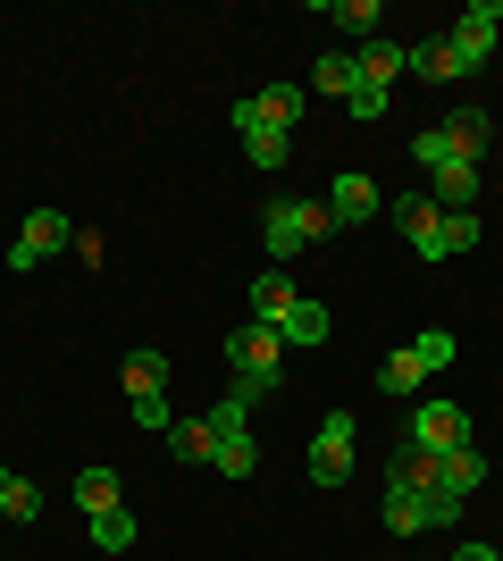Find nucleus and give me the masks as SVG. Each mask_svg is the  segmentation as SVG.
<instances>
[{"instance_id":"2eb2a0df","label":"nucleus","mask_w":503,"mask_h":561,"mask_svg":"<svg viewBox=\"0 0 503 561\" xmlns=\"http://www.w3.org/2000/svg\"><path fill=\"white\" fill-rule=\"evenodd\" d=\"M436 135L454 142L461 160H479L487 142H495V117H487V110H454V117H445V126H436Z\"/></svg>"},{"instance_id":"f257e3e1","label":"nucleus","mask_w":503,"mask_h":561,"mask_svg":"<svg viewBox=\"0 0 503 561\" xmlns=\"http://www.w3.org/2000/svg\"><path fill=\"white\" fill-rule=\"evenodd\" d=\"M411 160L428 168V202H436V210H470V202H479V160H461V151L436 135V126L411 142Z\"/></svg>"},{"instance_id":"393cba45","label":"nucleus","mask_w":503,"mask_h":561,"mask_svg":"<svg viewBox=\"0 0 503 561\" xmlns=\"http://www.w3.org/2000/svg\"><path fill=\"white\" fill-rule=\"evenodd\" d=\"M0 512L9 519H43V486H25L9 461H0Z\"/></svg>"},{"instance_id":"9b49d317","label":"nucleus","mask_w":503,"mask_h":561,"mask_svg":"<svg viewBox=\"0 0 503 561\" xmlns=\"http://www.w3.org/2000/svg\"><path fill=\"white\" fill-rule=\"evenodd\" d=\"M378 210H386V202H378V185H369L361 168H344V176L328 185V218H335V227H369Z\"/></svg>"},{"instance_id":"6e6552de","label":"nucleus","mask_w":503,"mask_h":561,"mask_svg":"<svg viewBox=\"0 0 503 561\" xmlns=\"http://www.w3.org/2000/svg\"><path fill=\"white\" fill-rule=\"evenodd\" d=\"M411 445L461 453V445H470V411H461V402H420V411H411Z\"/></svg>"},{"instance_id":"2f4dec72","label":"nucleus","mask_w":503,"mask_h":561,"mask_svg":"<svg viewBox=\"0 0 503 561\" xmlns=\"http://www.w3.org/2000/svg\"><path fill=\"white\" fill-rule=\"evenodd\" d=\"M454 561H503L495 545H454Z\"/></svg>"},{"instance_id":"4468645a","label":"nucleus","mask_w":503,"mask_h":561,"mask_svg":"<svg viewBox=\"0 0 503 561\" xmlns=\"http://www.w3.org/2000/svg\"><path fill=\"white\" fill-rule=\"evenodd\" d=\"M328 328H335V319H328V310L311 302V294H294V310H286V319H277V335H286V352H311V344H328Z\"/></svg>"},{"instance_id":"bb28decb","label":"nucleus","mask_w":503,"mask_h":561,"mask_svg":"<svg viewBox=\"0 0 503 561\" xmlns=\"http://www.w3.org/2000/svg\"><path fill=\"white\" fill-rule=\"evenodd\" d=\"M135 537H144V528H135V512H126V503H118V512H93V545H101V553H126Z\"/></svg>"},{"instance_id":"7c9ffc66","label":"nucleus","mask_w":503,"mask_h":561,"mask_svg":"<svg viewBox=\"0 0 503 561\" xmlns=\"http://www.w3.org/2000/svg\"><path fill=\"white\" fill-rule=\"evenodd\" d=\"M135 420L144 427H176V411H168V394H135Z\"/></svg>"},{"instance_id":"f8f14e48","label":"nucleus","mask_w":503,"mask_h":561,"mask_svg":"<svg viewBox=\"0 0 503 561\" xmlns=\"http://www.w3.org/2000/svg\"><path fill=\"white\" fill-rule=\"evenodd\" d=\"M487 478H495V469H487L479 445H461V453H445V461H436V494H454V503H470Z\"/></svg>"},{"instance_id":"cd10ccee","label":"nucleus","mask_w":503,"mask_h":561,"mask_svg":"<svg viewBox=\"0 0 503 561\" xmlns=\"http://www.w3.org/2000/svg\"><path fill=\"white\" fill-rule=\"evenodd\" d=\"M311 84H319V93H344V101H353V84H361V76H353V50H328Z\"/></svg>"},{"instance_id":"423d86ee","label":"nucleus","mask_w":503,"mask_h":561,"mask_svg":"<svg viewBox=\"0 0 503 561\" xmlns=\"http://www.w3.org/2000/svg\"><path fill=\"white\" fill-rule=\"evenodd\" d=\"M386 218L403 227V243H411L420 260H454V252H445V210H436L428 193H403V202H386Z\"/></svg>"},{"instance_id":"4be33fe9","label":"nucleus","mask_w":503,"mask_h":561,"mask_svg":"<svg viewBox=\"0 0 503 561\" xmlns=\"http://www.w3.org/2000/svg\"><path fill=\"white\" fill-rule=\"evenodd\" d=\"M210 445H218L210 411H202V420H176V427H168V453H176V461H210Z\"/></svg>"},{"instance_id":"7ed1b4c3","label":"nucleus","mask_w":503,"mask_h":561,"mask_svg":"<svg viewBox=\"0 0 503 561\" xmlns=\"http://www.w3.org/2000/svg\"><path fill=\"white\" fill-rule=\"evenodd\" d=\"M261 234H268V260L286 268V260L302 252V243H328V234H335V218H328V202H268Z\"/></svg>"},{"instance_id":"1a4fd4ad","label":"nucleus","mask_w":503,"mask_h":561,"mask_svg":"<svg viewBox=\"0 0 503 561\" xmlns=\"http://www.w3.org/2000/svg\"><path fill=\"white\" fill-rule=\"evenodd\" d=\"M353 76H361L353 101H386V84L403 76V43H386V34H378V43H361L353 50Z\"/></svg>"},{"instance_id":"0eeeda50","label":"nucleus","mask_w":503,"mask_h":561,"mask_svg":"<svg viewBox=\"0 0 503 561\" xmlns=\"http://www.w3.org/2000/svg\"><path fill=\"white\" fill-rule=\"evenodd\" d=\"M311 478H319V486H344V478H353V411H328V420H319Z\"/></svg>"},{"instance_id":"c85d7f7f","label":"nucleus","mask_w":503,"mask_h":561,"mask_svg":"<svg viewBox=\"0 0 503 561\" xmlns=\"http://www.w3.org/2000/svg\"><path fill=\"white\" fill-rule=\"evenodd\" d=\"M411 352H420L428 369H445V360H454V328H420V335H411Z\"/></svg>"},{"instance_id":"412c9836","label":"nucleus","mask_w":503,"mask_h":561,"mask_svg":"<svg viewBox=\"0 0 503 561\" xmlns=\"http://www.w3.org/2000/svg\"><path fill=\"white\" fill-rule=\"evenodd\" d=\"M210 469H218V478H252V469H261L252 427H243V436H218V445H210Z\"/></svg>"},{"instance_id":"20e7f679","label":"nucleus","mask_w":503,"mask_h":561,"mask_svg":"<svg viewBox=\"0 0 503 561\" xmlns=\"http://www.w3.org/2000/svg\"><path fill=\"white\" fill-rule=\"evenodd\" d=\"M495 25H503V0H470V9H461V25L445 34L454 59H461V76H479L487 59H495Z\"/></svg>"},{"instance_id":"5701e85b","label":"nucleus","mask_w":503,"mask_h":561,"mask_svg":"<svg viewBox=\"0 0 503 561\" xmlns=\"http://www.w3.org/2000/svg\"><path fill=\"white\" fill-rule=\"evenodd\" d=\"M76 503H84V519L118 512V469H76Z\"/></svg>"},{"instance_id":"f03ea898","label":"nucleus","mask_w":503,"mask_h":561,"mask_svg":"<svg viewBox=\"0 0 503 561\" xmlns=\"http://www.w3.org/2000/svg\"><path fill=\"white\" fill-rule=\"evenodd\" d=\"M227 360H236V386L261 402V394H277V377H286V335L261 328V319H243V328L227 335Z\"/></svg>"},{"instance_id":"ddd939ff","label":"nucleus","mask_w":503,"mask_h":561,"mask_svg":"<svg viewBox=\"0 0 503 561\" xmlns=\"http://www.w3.org/2000/svg\"><path fill=\"white\" fill-rule=\"evenodd\" d=\"M236 110L261 117V126H277V135H294V126H302V93H294V84H261V93H243Z\"/></svg>"},{"instance_id":"dca6fc26","label":"nucleus","mask_w":503,"mask_h":561,"mask_svg":"<svg viewBox=\"0 0 503 561\" xmlns=\"http://www.w3.org/2000/svg\"><path fill=\"white\" fill-rule=\"evenodd\" d=\"M236 135L252 151V168H286V151H294V135H277V126H261V117H243V110H236Z\"/></svg>"},{"instance_id":"a211bd4d","label":"nucleus","mask_w":503,"mask_h":561,"mask_svg":"<svg viewBox=\"0 0 503 561\" xmlns=\"http://www.w3.org/2000/svg\"><path fill=\"white\" fill-rule=\"evenodd\" d=\"M420 386H428V360H420L411 344L378 360V394H420Z\"/></svg>"},{"instance_id":"f3484780","label":"nucleus","mask_w":503,"mask_h":561,"mask_svg":"<svg viewBox=\"0 0 503 561\" xmlns=\"http://www.w3.org/2000/svg\"><path fill=\"white\" fill-rule=\"evenodd\" d=\"M319 18H328V25H344V34H361V43H378L386 9H378V0H319Z\"/></svg>"},{"instance_id":"c756f323","label":"nucleus","mask_w":503,"mask_h":561,"mask_svg":"<svg viewBox=\"0 0 503 561\" xmlns=\"http://www.w3.org/2000/svg\"><path fill=\"white\" fill-rule=\"evenodd\" d=\"M479 243V210H445V252H470Z\"/></svg>"},{"instance_id":"a878e982","label":"nucleus","mask_w":503,"mask_h":561,"mask_svg":"<svg viewBox=\"0 0 503 561\" xmlns=\"http://www.w3.org/2000/svg\"><path fill=\"white\" fill-rule=\"evenodd\" d=\"M386 528L395 537H428V494H386Z\"/></svg>"},{"instance_id":"9d476101","label":"nucleus","mask_w":503,"mask_h":561,"mask_svg":"<svg viewBox=\"0 0 503 561\" xmlns=\"http://www.w3.org/2000/svg\"><path fill=\"white\" fill-rule=\"evenodd\" d=\"M436 461H445V453H428V445H395L386 453V494H436Z\"/></svg>"},{"instance_id":"b1692460","label":"nucleus","mask_w":503,"mask_h":561,"mask_svg":"<svg viewBox=\"0 0 503 561\" xmlns=\"http://www.w3.org/2000/svg\"><path fill=\"white\" fill-rule=\"evenodd\" d=\"M126 394H168V352H126Z\"/></svg>"},{"instance_id":"aec40b11","label":"nucleus","mask_w":503,"mask_h":561,"mask_svg":"<svg viewBox=\"0 0 503 561\" xmlns=\"http://www.w3.org/2000/svg\"><path fill=\"white\" fill-rule=\"evenodd\" d=\"M286 310H294V277H286V268H268V277L252 285V319H261V328H277Z\"/></svg>"},{"instance_id":"6ab92c4d","label":"nucleus","mask_w":503,"mask_h":561,"mask_svg":"<svg viewBox=\"0 0 503 561\" xmlns=\"http://www.w3.org/2000/svg\"><path fill=\"white\" fill-rule=\"evenodd\" d=\"M403 68H411V76H428V84H454L461 59H454V43L436 34V43H411V50H403Z\"/></svg>"},{"instance_id":"39448f33","label":"nucleus","mask_w":503,"mask_h":561,"mask_svg":"<svg viewBox=\"0 0 503 561\" xmlns=\"http://www.w3.org/2000/svg\"><path fill=\"white\" fill-rule=\"evenodd\" d=\"M68 243H76L68 218H59V210H34V218L18 227V243H9V268H18V277H34V268H43L50 252H68Z\"/></svg>"}]
</instances>
